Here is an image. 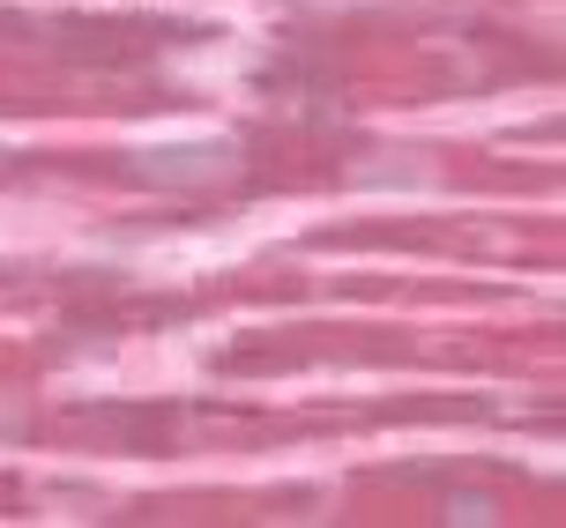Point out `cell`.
<instances>
[{"label": "cell", "mask_w": 566, "mask_h": 528, "mask_svg": "<svg viewBox=\"0 0 566 528\" xmlns=\"http://www.w3.org/2000/svg\"><path fill=\"white\" fill-rule=\"evenodd\" d=\"M231 165V141L224 135H201V141H157L142 171H157V179H217Z\"/></svg>", "instance_id": "1"}]
</instances>
